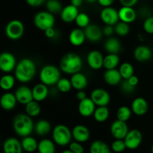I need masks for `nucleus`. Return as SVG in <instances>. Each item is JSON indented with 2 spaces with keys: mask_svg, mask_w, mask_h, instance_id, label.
I'll return each mask as SVG.
<instances>
[{
  "mask_svg": "<svg viewBox=\"0 0 153 153\" xmlns=\"http://www.w3.org/2000/svg\"><path fill=\"white\" fill-rule=\"evenodd\" d=\"M22 143L15 137H9L3 143L4 153H22Z\"/></svg>",
  "mask_w": 153,
  "mask_h": 153,
  "instance_id": "aec40b11",
  "label": "nucleus"
},
{
  "mask_svg": "<svg viewBox=\"0 0 153 153\" xmlns=\"http://www.w3.org/2000/svg\"><path fill=\"white\" fill-rule=\"evenodd\" d=\"M79 13V7L70 4L63 7L61 12V18L63 22L70 23L72 22H75Z\"/></svg>",
  "mask_w": 153,
  "mask_h": 153,
  "instance_id": "6ab92c4d",
  "label": "nucleus"
},
{
  "mask_svg": "<svg viewBox=\"0 0 153 153\" xmlns=\"http://www.w3.org/2000/svg\"><path fill=\"white\" fill-rule=\"evenodd\" d=\"M40 82L47 86H52L58 83L61 79V70L55 66L48 64L40 70L39 73Z\"/></svg>",
  "mask_w": 153,
  "mask_h": 153,
  "instance_id": "20e7f679",
  "label": "nucleus"
},
{
  "mask_svg": "<svg viewBox=\"0 0 153 153\" xmlns=\"http://www.w3.org/2000/svg\"><path fill=\"white\" fill-rule=\"evenodd\" d=\"M152 52L149 47L146 46H138L134 51V58L139 62H145L152 58Z\"/></svg>",
  "mask_w": 153,
  "mask_h": 153,
  "instance_id": "b1692460",
  "label": "nucleus"
},
{
  "mask_svg": "<svg viewBox=\"0 0 153 153\" xmlns=\"http://www.w3.org/2000/svg\"><path fill=\"white\" fill-rule=\"evenodd\" d=\"M123 78L120 73L119 70L112 69V70H106L104 73V81L106 84L111 86H116L121 83Z\"/></svg>",
  "mask_w": 153,
  "mask_h": 153,
  "instance_id": "393cba45",
  "label": "nucleus"
},
{
  "mask_svg": "<svg viewBox=\"0 0 153 153\" xmlns=\"http://www.w3.org/2000/svg\"><path fill=\"white\" fill-rule=\"evenodd\" d=\"M132 111L128 106H120L117 111V118L121 121L127 122L131 118Z\"/></svg>",
  "mask_w": 153,
  "mask_h": 153,
  "instance_id": "4c0bfd02",
  "label": "nucleus"
},
{
  "mask_svg": "<svg viewBox=\"0 0 153 153\" xmlns=\"http://www.w3.org/2000/svg\"><path fill=\"white\" fill-rule=\"evenodd\" d=\"M142 140H143V134L140 130L136 128L129 130L127 135L124 138L126 148L131 150L137 149L141 144Z\"/></svg>",
  "mask_w": 153,
  "mask_h": 153,
  "instance_id": "6e6552de",
  "label": "nucleus"
},
{
  "mask_svg": "<svg viewBox=\"0 0 153 153\" xmlns=\"http://www.w3.org/2000/svg\"><path fill=\"white\" fill-rule=\"evenodd\" d=\"M143 30L149 34H153V16H148L143 24Z\"/></svg>",
  "mask_w": 153,
  "mask_h": 153,
  "instance_id": "c03bdc74",
  "label": "nucleus"
},
{
  "mask_svg": "<svg viewBox=\"0 0 153 153\" xmlns=\"http://www.w3.org/2000/svg\"><path fill=\"white\" fill-rule=\"evenodd\" d=\"M84 31L87 40L93 43L99 42L103 36L102 29L95 24H90L88 27L84 28Z\"/></svg>",
  "mask_w": 153,
  "mask_h": 153,
  "instance_id": "f3484780",
  "label": "nucleus"
},
{
  "mask_svg": "<svg viewBox=\"0 0 153 153\" xmlns=\"http://www.w3.org/2000/svg\"><path fill=\"white\" fill-rule=\"evenodd\" d=\"M102 31L104 35L107 36V37H111L112 34L115 32L114 27V25H105V26L103 28Z\"/></svg>",
  "mask_w": 153,
  "mask_h": 153,
  "instance_id": "de8ad7c7",
  "label": "nucleus"
},
{
  "mask_svg": "<svg viewBox=\"0 0 153 153\" xmlns=\"http://www.w3.org/2000/svg\"><path fill=\"white\" fill-rule=\"evenodd\" d=\"M70 81H71L73 88H74L76 91H82L88 86V78L81 72L72 75Z\"/></svg>",
  "mask_w": 153,
  "mask_h": 153,
  "instance_id": "a878e982",
  "label": "nucleus"
},
{
  "mask_svg": "<svg viewBox=\"0 0 153 153\" xmlns=\"http://www.w3.org/2000/svg\"><path fill=\"white\" fill-rule=\"evenodd\" d=\"M111 149L116 153H121L127 149L124 140L123 139H115L114 141L112 142Z\"/></svg>",
  "mask_w": 153,
  "mask_h": 153,
  "instance_id": "37998d69",
  "label": "nucleus"
},
{
  "mask_svg": "<svg viewBox=\"0 0 153 153\" xmlns=\"http://www.w3.org/2000/svg\"><path fill=\"white\" fill-rule=\"evenodd\" d=\"M56 86L58 91L63 94L68 93L69 91H71L73 88L70 79H67V78H61L58 83L56 84Z\"/></svg>",
  "mask_w": 153,
  "mask_h": 153,
  "instance_id": "ea45409f",
  "label": "nucleus"
},
{
  "mask_svg": "<svg viewBox=\"0 0 153 153\" xmlns=\"http://www.w3.org/2000/svg\"><path fill=\"white\" fill-rule=\"evenodd\" d=\"M17 102L15 94L10 92H7V91L1 96V100H0L1 108L5 111L13 110L16 107Z\"/></svg>",
  "mask_w": 153,
  "mask_h": 153,
  "instance_id": "bb28decb",
  "label": "nucleus"
},
{
  "mask_svg": "<svg viewBox=\"0 0 153 153\" xmlns=\"http://www.w3.org/2000/svg\"><path fill=\"white\" fill-rule=\"evenodd\" d=\"M96 105L93 102L91 98H85V100L79 101V105H78V111L80 114L81 116L84 117H89L93 116L94 111L96 110Z\"/></svg>",
  "mask_w": 153,
  "mask_h": 153,
  "instance_id": "4468645a",
  "label": "nucleus"
},
{
  "mask_svg": "<svg viewBox=\"0 0 153 153\" xmlns=\"http://www.w3.org/2000/svg\"><path fill=\"white\" fill-rule=\"evenodd\" d=\"M61 153H73L72 152L71 150H70V149H65V150H64L63 152H61Z\"/></svg>",
  "mask_w": 153,
  "mask_h": 153,
  "instance_id": "4d7b16f0",
  "label": "nucleus"
},
{
  "mask_svg": "<svg viewBox=\"0 0 153 153\" xmlns=\"http://www.w3.org/2000/svg\"><path fill=\"white\" fill-rule=\"evenodd\" d=\"M100 18L105 25H115L120 20L118 10L111 6L103 7L100 12Z\"/></svg>",
  "mask_w": 153,
  "mask_h": 153,
  "instance_id": "9b49d317",
  "label": "nucleus"
},
{
  "mask_svg": "<svg viewBox=\"0 0 153 153\" xmlns=\"http://www.w3.org/2000/svg\"><path fill=\"white\" fill-rule=\"evenodd\" d=\"M72 131L64 124H58L52 130V139L55 144L60 146H65L71 143Z\"/></svg>",
  "mask_w": 153,
  "mask_h": 153,
  "instance_id": "39448f33",
  "label": "nucleus"
},
{
  "mask_svg": "<svg viewBox=\"0 0 153 153\" xmlns=\"http://www.w3.org/2000/svg\"><path fill=\"white\" fill-rule=\"evenodd\" d=\"M46 1H48V0H46Z\"/></svg>",
  "mask_w": 153,
  "mask_h": 153,
  "instance_id": "680f3d73",
  "label": "nucleus"
},
{
  "mask_svg": "<svg viewBox=\"0 0 153 153\" xmlns=\"http://www.w3.org/2000/svg\"><path fill=\"white\" fill-rule=\"evenodd\" d=\"M25 26L20 20L13 19L7 22L5 26L4 32L6 36L11 40H17L24 34Z\"/></svg>",
  "mask_w": 153,
  "mask_h": 153,
  "instance_id": "0eeeda50",
  "label": "nucleus"
},
{
  "mask_svg": "<svg viewBox=\"0 0 153 153\" xmlns=\"http://www.w3.org/2000/svg\"><path fill=\"white\" fill-rule=\"evenodd\" d=\"M21 143H22V149L26 152L31 153L37 150L38 142L34 137H31V136L29 135L23 137L22 141H21Z\"/></svg>",
  "mask_w": 153,
  "mask_h": 153,
  "instance_id": "7c9ffc66",
  "label": "nucleus"
},
{
  "mask_svg": "<svg viewBox=\"0 0 153 153\" xmlns=\"http://www.w3.org/2000/svg\"><path fill=\"white\" fill-rule=\"evenodd\" d=\"M114 30L117 34L121 36V37H124L129 33L130 27L126 22L120 21L114 25Z\"/></svg>",
  "mask_w": 153,
  "mask_h": 153,
  "instance_id": "79ce46f5",
  "label": "nucleus"
},
{
  "mask_svg": "<svg viewBox=\"0 0 153 153\" xmlns=\"http://www.w3.org/2000/svg\"><path fill=\"white\" fill-rule=\"evenodd\" d=\"M16 64V58L10 52H4L0 55V69L4 73H11L15 70Z\"/></svg>",
  "mask_w": 153,
  "mask_h": 153,
  "instance_id": "1a4fd4ad",
  "label": "nucleus"
},
{
  "mask_svg": "<svg viewBox=\"0 0 153 153\" xmlns=\"http://www.w3.org/2000/svg\"><path fill=\"white\" fill-rule=\"evenodd\" d=\"M25 113L31 117H36L38 116L41 112V107L38 102L35 100H32L28 102L25 106Z\"/></svg>",
  "mask_w": 153,
  "mask_h": 153,
  "instance_id": "f704fd0d",
  "label": "nucleus"
},
{
  "mask_svg": "<svg viewBox=\"0 0 153 153\" xmlns=\"http://www.w3.org/2000/svg\"><path fill=\"white\" fill-rule=\"evenodd\" d=\"M120 57L118 54L108 53L106 56L104 57V63L103 67L106 70H112L116 69L120 64Z\"/></svg>",
  "mask_w": 153,
  "mask_h": 153,
  "instance_id": "2f4dec72",
  "label": "nucleus"
},
{
  "mask_svg": "<svg viewBox=\"0 0 153 153\" xmlns=\"http://www.w3.org/2000/svg\"><path fill=\"white\" fill-rule=\"evenodd\" d=\"M119 71L123 79H124V80L129 79L131 76L134 75V67H133L132 64L128 62H124L122 64H120Z\"/></svg>",
  "mask_w": 153,
  "mask_h": 153,
  "instance_id": "e433bc0d",
  "label": "nucleus"
},
{
  "mask_svg": "<svg viewBox=\"0 0 153 153\" xmlns=\"http://www.w3.org/2000/svg\"><path fill=\"white\" fill-rule=\"evenodd\" d=\"M86 1H88V2L89 3H94L95 2V1H97V0H85Z\"/></svg>",
  "mask_w": 153,
  "mask_h": 153,
  "instance_id": "13d9d810",
  "label": "nucleus"
},
{
  "mask_svg": "<svg viewBox=\"0 0 153 153\" xmlns=\"http://www.w3.org/2000/svg\"><path fill=\"white\" fill-rule=\"evenodd\" d=\"M110 111L107 106H97L94 114V118L97 122L104 123L108 119Z\"/></svg>",
  "mask_w": 153,
  "mask_h": 153,
  "instance_id": "72a5a7b5",
  "label": "nucleus"
},
{
  "mask_svg": "<svg viewBox=\"0 0 153 153\" xmlns=\"http://www.w3.org/2000/svg\"><path fill=\"white\" fill-rule=\"evenodd\" d=\"M76 25L80 28H85L90 25L91 19L89 16L85 13H79L75 20Z\"/></svg>",
  "mask_w": 153,
  "mask_h": 153,
  "instance_id": "a19ab883",
  "label": "nucleus"
},
{
  "mask_svg": "<svg viewBox=\"0 0 153 153\" xmlns=\"http://www.w3.org/2000/svg\"><path fill=\"white\" fill-rule=\"evenodd\" d=\"M76 97V99H77L79 101H82V100H85V98H87V94L84 91V90H82V91H77Z\"/></svg>",
  "mask_w": 153,
  "mask_h": 153,
  "instance_id": "864d4df0",
  "label": "nucleus"
},
{
  "mask_svg": "<svg viewBox=\"0 0 153 153\" xmlns=\"http://www.w3.org/2000/svg\"><path fill=\"white\" fill-rule=\"evenodd\" d=\"M83 1L84 0H70V2H71V4H73V5L79 7L80 6H82Z\"/></svg>",
  "mask_w": 153,
  "mask_h": 153,
  "instance_id": "6e6d98bb",
  "label": "nucleus"
},
{
  "mask_svg": "<svg viewBox=\"0 0 153 153\" xmlns=\"http://www.w3.org/2000/svg\"><path fill=\"white\" fill-rule=\"evenodd\" d=\"M135 88L136 87L133 86L132 85H131L127 79H125L123 82H121V90H122L123 92L125 93V94H131V93L134 92Z\"/></svg>",
  "mask_w": 153,
  "mask_h": 153,
  "instance_id": "49530a36",
  "label": "nucleus"
},
{
  "mask_svg": "<svg viewBox=\"0 0 153 153\" xmlns=\"http://www.w3.org/2000/svg\"><path fill=\"white\" fill-rule=\"evenodd\" d=\"M44 33H45V36H46L47 38H49V39L54 38L57 34L56 31H55V29L53 28V27L50 28H48L47 30H46V31H44Z\"/></svg>",
  "mask_w": 153,
  "mask_h": 153,
  "instance_id": "3c124183",
  "label": "nucleus"
},
{
  "mask_svg": "<svg viewBox=\"0 0 153 153\" xmlns=\"http://www.w3.org/2000/svg\"><path fill=\"white\" fill-rule=\"evenodd\" d=\"M55 19L53 14L49 11H40L34 17V24L38 29L45 31L48 28L54 27Z\"/></svg>",
  "mask_w": 153,
  "mask_h": 153,
  "instance_id": "423d86ee",
  "label": "nucleus"
},
{
  "mask_svg": "<svg viewBox=\"0 0 153 153\" xmlns=\"http://www.w3.org/2000/svg\"><path fill=\"white\" fill-rule=\"evenodd\" d=\"M127 80L128 81V82H129L131 85H132L134 87H137V85H138L139 83L138 78H137V76H134V75H133L132 76H131V77H130L128 79H127Z\"/></svg>",
  "mask_w": 153,
  "mask_h": 153,
  "instance_id": "5fc2aeb1",
  "label": "nucleus"
},
{
  "mask_svg": "<svg viewBox=\"0 0 153 153\" xmlns=\"http://www.w3.org/2000/svg\"><path fill=\"white\" fill-rule=\"evenodd\" d=\"M69 149L71 150L73 153H84L85 152V148L82 145V143L78 141L71 142L69 144Z\"/></svg>",
  "mask_w": 153,
  "mask_h": 153,
  "instance_id": "a18cd8bd",
  "label": "nucleus"
},
{
  "mask_svg": "<svg viewBox=\"0 0 153 153\" xmlns=\"http://www.w3.org/2000/svg\"><path fill=\"white\" fill-rule=\"evenodd\" d=\"M91 98L97 106H108L111 102V96L106 90L96 88L91 92Z\"/></svg>",
  "mask_w": 153,
  "mask_h": 153,
  "instance_id": "9d476101",
  "label": "nucleus"
},
{
  "mask_svg": "<svg viewBox=\"0 0 153 153\" xmlns=\"http://www.w3.org/2000/svg\"><path fill=\"white\" fill-rule=\"evenodd\" d=\"M131 109L132 113L137 116H143L149 110V105L144 98L137 97L131 102Z\"/></svg>",
  "mask_w": 153,
  "mask_h": 153,
  "instance_id": "a211bd4d",
  "label": "nucleus"
},
{
  "mask_svg": "<svg viewBox=\"0 0 153 153\" xmlns=\"http://www.w3.org/2000/svg\"><path fill=\"white\" fill-rule=\"evenodd\" d=\"M55 143L52 140L44 138L38 142L39 153H55Z\"/></svg>",
  "mask_w": 153,
  "mask_h": 153,
  "instance_id": "c85d7f7f",
  "label": "nucleus"
},
{
  "mask_svg": "<svg viewBox=\"0 0 153 153\" xmlns=\"http://www.w3.org/2000/svg\"><path fill=\"white\" fill-rule=\"evenodd\" d=\"M37 72L36 64L31 59L25 58L17 63L14 70V76L21 83H28L34 78Z\"/></svg>",
  "mask_w": 153,
  "mask_h": 153,
  "instance_id": "f257e3e1",
  "label": "nucleus"
},
{
  "mask_svg": "<svg viewBox=\"0 0 153 153\" xmlns=\"http://www.w3.org/2000/svg\"><path fill=\"white\" fill-rule=\"evenodd\" d=\"M110 131L111 135L115 139L124 140L129 129H128V126L126 124V122L117 120L114 121L111 125Z\"/></svg>",
  "mask_w": 153,
  "mask_h": 153,
  "instance_id": "f8f14e48",
  "label": "nucleus"
},
{
  "mask_svg": "<svg viewBox=\"0 0 153 153\" xmlns=\"http://www.w3.org/2000/svg\"><path fill=\"white\" fill-rule=\"evenodd\" d=\"M152 47H153V43H152Z\"/></svg>",
  "mask_w": 153,
  "mask_h": 153,
  "instance_id": "052dcab7",
  "label": "nucleus"
},
{
  "mask_svg": "<svg viewBox=\"0 0 153 153\" xmlns=\"http://www.w3.org/2000/svg\"><path fill=\"white\" fill-rule=\"evenodd\" d=\"M151 152H152V153H153V144L152 146V148H151Z\"/></svg>",
  "mask_w": 153,
  "mask_h": 153,
  "instance_id": "bf43d9fd",
  "label": "nucleus"
},
{
  "mask_svg": "<svg viewBox=\"0 0 153 153\" xmlns=\"http://www.w3.org/2000/svg\"><path fill=\"white\" fill-rule=\"evenodd\" d=\"M120 21L129 24L134 22L137 18V13L133 7L122 6L118 10Z\"/></svg>",
  "mask_w": 153,
  "mask_h": 153,
  "instance_id": "412c9836",
  "label": "nucleus"
},
{
  "mask_svg": "<svg viewBox=\"0 0 153 153\" xmlns=\"http://www.w3.org/2000/svg\"><path fill=\"white\" fill-rule=\"evenodd\" d=\"M46 0H26L27 4L31 7H39L45 2Z\"/></svg>",
  "mask_w": 153,
  "mask_h": 153,
  "instance_id": "09e8293b",
  "label": "nucleus"
},
{
  "mask_svg": "<svg viewBox=\"0 0 153 153\" xmlns=\"http://www.w3.org/2000/svg\"><path fill=\"white\" fill-rule=\"evenodd\" d=\"M86 39L85 31L80 28H76L72 30L69 34V41L73 46H80L85 43Z\"/></svg>",
  "mask_w": 153,
  "mask_h": 153,
  "instance_id": "4be33fe9",
  "label": "nucleus"
},
{
  "mask_svg": "<svg viewBox=\"0 0 153 153\" xmlns=\"http://www.w3.org/2000/svg\"><path fill=\"white\" fill-rule=\"evenodd\" d=\"M90 153H111L108 145L102 140H94L90 146Z\"/></svg>",
  "mask_w": 153,
  "mask_h": 153,
  "instance_id": "473e14b6",
  "label": "nucleus"
},
{
  "mask_svg": "<svg viewBox=\"0 0 153 153\" xmlns=\"http://www.w3.org/2000/svg\"><path fill=\"white\" fill-rule=\"evenodd\" d=\"M46 7L47 11L50 12L52 14L61 13L63 9L62 4L58 0H48L46 3Z\"/></svg>",
  "mask_w": 153,
  "mask_h": 153,
  "instance_id": "58836bf2",
  "label": "nucleus"
},
{
  "mask_svg": "<svg viewBox=\"0 0 153 153\" xmlns=\"http://www.w3.org/2000/svg\"><path fill=\"white\" fill-rule=\"evenodd\" d=\"M15 82H16L15 76L6 73V75H4L1 78L0 86H1V88L3 91H9L14 87Z\"/></svg>",
  "mask_w": 153,
  "mask_h": 153,
  "instance_id": "c9c22d12",
  "label": "nucleus"
},
{
  "mask_svg": "<svg viewBox=\"0 0 153 153\" xmlns=\"http://www.w3.org/2000/svg\"><path fill=\"white\" fill-rule=\"evenodd\" d=\"M97 1L102 7H111L114 3V0H97Z\"/></svg>",
  "mask_w": 153,
  "mask_h": 153,
  "instance_id": "603ef678",
  "label": "nucleus"
},
{
  "mask_svg": "<svg viewBox=\"0 0 153 153\" xmlns=\"http://www.w3.org/2000/svg\"><path fill=\"white\" fill-rule=\"evenodd\" d=\"M52 130L50 123L46 120H40L34 125V131L39 136H45Z\"/></svg>",
  "mask_w": 153,
  "mask_h": 153,
  "instance_id": "c756f323",
  "label": "nucleus"
},
{
  "mask_svg": "<svg viewBox=\"0 0 153 153\" xmlns=\"http://www.w3.org/2000/svg\"><path fill=\"white\" fill-rule=\"evenodd\" d=\"M122 6H127V7H134L137 3L138 0H119Z\"/></svg>",
  "mask_w": 153,
  "mask_h": 153,
  "instance_id": "8fccbe9b",
  "label": "nucleus"
},
{
  "mask_svg": "<svg viewBox=\"0 0 153 153\" xmlns=\"http://www.w3.org/2000/svg\"><path fill=\"white\" fill-rule=\"evenodd\" d=\"M59 66L61 71L72 76L81 71L83 66V61L80 55L74 52H69L62 57Z\"/></svg>",
  "mask_w": 153,
  "mask_h": 153,
  "instance_id": "f03ea898",
  "label": "nucleus"
},
{
  "mask_svg": "<svg viewBox=\"0 0 153 153\" xmlns=\"http://www.w3.org/2000/svg\"><path fill=\"white\" fill-rule=\"evenodd\" d=\"M32 94L34 100L40 102L44 101L49 96V88L47 85L41 82L33 87Z\"/></svg>",
  "mask_w": 153,
  "mask_h": 153,
  "instance_id": "5701e85b",
  "label": "nucleus"
},
{
  "mask_svg": "<svg viewBox=\"0 0 153 153\" xmlns=\"http://www.w3.org/2000/svg\"><path fill=\"white\" fill-rule=\"evenodd\" d=\"M104 48L108 53L118 54L122 49V45L116 37H109L105 42Z\"/></svg>",
  "mask_w": 153,
  "mask_h": 153,
  "instance_id": "cd10ccee",
  "label": "nucleus"
},
{
  "mask_svg": "<svg viewBox=\"0 0 153 153\" xmlns=\"http://www.w3.org/2000/svg\"><path fill=\"white\" fill-rule=\"evenodd\" d=\"M72 134H73V139L76 141L82 143L88 141L91 137V132L88 127L84 125H81V124L76 125V126L73 127L72 130Z\"/></svg>",
  "mask_w": 153,
  "mask_h": 153,
  "instance_id": "dca6fc26",
  "label": "nucleus"
},
{
  "mask_svg": "<svg viewBox=\"0 0 153 153\" xmlns=\"http://www.w3.org/2000/svg\"><path fill=\"white\" fill-rule=\"evenodd\" d=\"M14 94L16 96L18 102L19 104L24 105L34 100L32 89H30L28 87L25 86V85H22V86L19 87L16 90Z\"/></svg>",
  "mask_w": 153,
  "mask_h": 153,
  "instance_id": "2eb2a0df",
  "label": "nucleus"
},
{
  "mask_svg": "<svg viewBox=\"0 0 153 153\" xmlns=\"http://www.w3.org/2000/svg\"><path fill=\"white\" fill-rule=\"evenodd\" d=\"M13 128L18 136L25 137L31 135L34 130V124L27 114H19L13 118Z\"/></svg>",
  "mask_w": 153,
  "mask_h": 153,
  "instance_id": "7ed1b4c3",
  "label": "nucleus"
},
{
  "mask_svg": "<svg viewBox=\"0 0 153 153\" xmlns=\"http://www.w3.org/2000/svg\"><path fill=\"white\" fill-rule=\"evenodd\" d=\"M87 63L92 70H99L103 67L104 56L100 51L92 50L88 54Z\"/></svg>",
  "mask_w": 153,
  "mask_h": 153,
  "instance_id": "ddd939ff",
  "label": "nucleus"
}]
</instances>
